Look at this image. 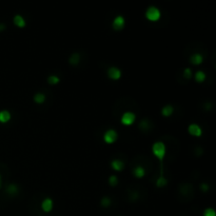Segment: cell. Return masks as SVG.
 Returning a JSON list of instances; mask_svg holds the SVG:
<instances>
[{
	"instance_id": "23",
	"label": "cell",
	"mask_w": 216,
	"mask_h": 216,
	"mask_svg": "<svg viewBox=\"0 0 216 216\" xmlns=\"http://www.w3.org/2000/svg\"><path fill=\"white\" fill-rule=\"evenodd\" d=\"M112 204V199L109 197V196H103V197L100 199V206L102 208H109V207Z\"/></svg>"
},
{
	"instance_id": "7",
	"label": "cell",
	"mask_w": 216,
	"mask_h": 216,
	"mask_svg": "<svg viewBox=\"0 0 216 216\" xmlns=\"http://www.w3.org/2000/svg\"><path fill=\"white\" fill-rule=\"evenodd\" d=\"M188 133L193 137H201L203 136V129L197 123H190L188 127Z\"/></svg>"
},
{
	"instance_id": "12",
	"label": "cell",
	"mask_w": 216,
	"mask_h": 216,
	"mask_svg": "<svg viewBox=\"0 0 216 216\" xmlns=\"http://www.w3.org/2000/svg\"><path fill=\"white\" fill-rule=\"evenodd\" d=\"M111 168H112L114 171L116 172H121L124 169V167H126V164L121 159H113L112 161H111L110 163Z\"/></svg>"
},
{
	"instance_id": "28",
	"label": "cell",
	"mask_w": 216,
	"mask_h": 216,
	"mask_svg": "<svg viewBox=\"0 0 216 216\" xmlns=\"http://www.w3.org/2000/svg\"><path fill=\"white\" fill-rule=\"evenodd\" d=\"M199 188H200V190L203 192H208L209 191V189H210V187H209V184L207 183H200V186H199Z\"/></svg>"
},
{
	"instance_id": "2",
	"label": "cell",
	"mask_w": 216,
	"mask_h": 216,
	"mask_svg": "<svg viewBox=\"0 0 216 216\" xmlns=\"http://www.w3.org/2000/svg\"><path fill=\"white\" fill-rule=\"evenodd\" d=\"M144 17L147 20L151 22H157L161 18V11L155 5H150L144 12Z\"/></svg>"
},
{
	"instance_id": "5",
	"label": "cell",
	"mask_w": 216,
	"mask_h": 216,
	"mask_svg": "<svg viewBox=\"0 0 216 216\" xmlns=\"http://www.w3.org/2000/svg\"><path fill=\"white\" fill-rule=\"evenodd\" d=\"M124 27H126V18L123 15H117L113 19L112 21V29L114 31H119L123 30Z\"/></svg>"
},
{
	"instance_id": "14",
	"label": "cell",
	"mask_w": 216,
	"mask_h": 216,
	"mask_svg": "<svg viewBox=\"0 0 216 216\" xmlns=\"http://www.w3.org/2000/svg\"><path fill=\"white\" fill-rule=\"evenodd\" d=\"M174 111H175L174 107H173L172 104H166V106H163L161 108L160 113L163 117H171V116L174 114Z\"/></svg>"
},
{
	"instance_id": "15",
	"label": "cell",
	"mask_w": 216,
	"mask_h": 216,
	"mask_svg": "<svg viewBox=\"0 0 216 216\" xmlns=\"http://www.w3.org/2000/svg\"><path fill=\"white\" fill-rule=\"evenodd\" d=\"M190 62L193 65H199L203 62V56L200 53H194L190 57Z\"/></svg>"
},
{
	"instance_id": "22",
	"label": "cell",
	"mask_w": 216,
	"mask_h": 216,
	"mask_svg": "<svg viewBox=\"0 0 216 216\" xmlns=\"http://www.w3.org/2000/svg\"><path fill=\"white\" fill-rule=\"evenodd\" d=\"M156 187L157 188H164V187H167L168 186V178L167 177H164L163 175H160L159 177L157 178V180H156Z\"/></svg>"
},
{
	"instance_id": "8",
	"label": "cell",
	"mask_w": 216,
	"mask_h": 216,
	"mask_svg": "<svg viewBox=\"0 0 216 216\" xmlns=\"http://www.w3.org/2000/svg\"><path fill=\"white\" fill-rule=\"evenodd\" d=\"M40 207H41V210L44 213H50L54 209V201L52 198L45 197L44 199L41 201Z\"/></svg>"
},
{
	"instance_id": "30",
	"label": "cell",
	"mask_w": 216,
	"mask_h": 216,
	"mask_svg": "<svg viewBox=\"0 0 216 216\" xmlns=\"http://www.w3.org/2000/svg\"><path fill=\"white\" fill-rule=\"evenodd\" d=\"M2 183H3V181H2V176L0 174V190H1V188H2Z\"/></svg>"
},
{
	"instance_id": "6",
	"label": "cell",
	"mask_w": 216,
	"mask_h": 216,
	"mask_svg": "<svg viewBox=\"0 0 216 216\" xmlns=\"http://www.w3.org/2000/svg\"><path fill=\"white\" fill-rule=\"evenodd\" d=\"M107 75L111 80L116 81V80H119V79L121 78V76H123V72H121V70L117 67H110L107 71Z\"/></svg>"
},
{
	"instance_id": "11",
	"label": "cell",
	"mask_w": 216,
	"mask_h": 216,
	"mask_svg": "<svg viewBox=\"0 0 216 216\" xmlns=\"http://www.w3.org/2000/svg\"><path fill=\"white\" fill-rule=\"evenodd\" d=\"M13 22L17 28H19V29H23V28H25V25H27V20H25L24 17L20 15V14H16V15H14Z\"/></svg>"
},
{
	"instance_id": "16",
	"label": "cell",
	"mask_w": 216,
	"mask_h": 216,
	"mask_svg": "<svg viewBox=\"0 0 216 216\" xmlns=\"http://www.w3.org/2000/svg\"><path fill=\"white\" fill-rule=\"evenodd\" d=\"M33 101L35 102L36 104H43L44 102L47 101V95L42 92H37L34 94Z\"/></svg>"
},
{
	"instance_id": "4",
	"label": "cell",
	"mask_w": 216,
	"mask_h": 216,
	"mask_svg": "<svg viewBox=\"0 0 216 216\" xmlns=\"http://www.w3.org/2000/svg\"><path fill=\"white\" fill-rule=\"evenodd\" d=\"M136 120V114L132 111H128V112H124L120 117V123L121 124L126 127H130L132 126L133 123H135Z\"/></svg>"
},
{
	"instance_id": "13",
	"label": "cell",
	"mask_w": 216,
	"mask_h": 216,
	"mask_svg": "<svg viewBox=\"0 0 216 216\" xmlns=\"http://www.w3.org/2000/svg\"><path fill=\"white\" fill-rule=\"evenodd\" d=\"M139 130L143 131V133H147L149 132V131H151V129L153 128V123H151V120H149V119H143V120L139 123Z\"/></svg>"
},
{
	"instance_id": "3",
	"label": "cell",
	"mask_w": 216,
	"mask_h": 216,
	"mask_svg": "<svg viewBox=\"0 0 216 216\" xmlns=\"http://www.w3.org/2000/svg\"><path fill=\"white\" fill-rule=\"evenodd\" d=\"M102 139H103L104 143L107 144H113L116 143L118 139V133L117 131L114 129H109L107 130L106 132L103 133V136H102Z\"/></svg>"
},
{
	"instance_id": "26",
	"label": "cell",
	"mask_w": 216,
	"mask_h": 216,
	"mask_svg": "<svg viewBox=\"0 0 216 216\" xmlns=\"http://www.w3.org/2000/svg\"><path fill=\"white\" fill-rule=\"evenodd\" d=\"M193 74H192V70L190 69V68H186V69L183 70V77L187 79V80H190V79L192 78Z\"/></svg>"
},
{
	"instance_id": "17",
	"label": "cell",
	"mask_w": 216,
	"mask_h": 216,
	"mask_svg": "<svg viewBox=\"0 0 216 216\" xmlns=\"http://www.w3.org/2000/svg\"><path fill=\"white\" fill-rule=\"evenodd\" d=\"M81 61V56L80 54H79L78 52H75L73 54H71L70 57H69V63L71 65H73V67H76V65H78L79 63H80Z\"/></svg>"
},
{
	"instance_id": "21",
	"label": "cell",
	"mask_w": 216,
	"mask_h": 216,
	"mask_svg": "<svg viewBox=\"0 0 216 216\" xmlns=\"http://www.w3.org/2000/svg\"><path fill=\"white\" fill-rule=\"evenodd\" d=\"M206 78H207V75L203 71H197V72L194 74V79L197 83H203V82L206 80Z\"/></svg>"
},
{
	"instance_id": "20",
	"label": "cell",
	"mask_w": 216,
	"mask_h": 216,
	"mask_svg": "<svg viewBox=\"0 0 216 216\" xmlns=\"http://www.w3.org/2000/svg\"><path fill=\"white\" fill-rule=\"evenodd\" d=\"M47 81L51 86H56V84H58L60 82V77L58 75H56V74H51V75L48 76Z\"/></svg>"
},
{
	"instance_id": "19",
	"label": "cell",
	"mask_w": 216,
	"mask_h": 216,
	"mask_svg": "<svg viewBox=\"0 0 216 216\" xmlns=\"http://www.w3.org/2000/svg\"><path fill=\"white\" fill-rule=\"evenodd\" d=\"M147 174L146 169L143 166H136L134 169H133V175L135 176L136 178H143Z\"/></svg>"
},
{
	"instance_id": "10",
	"label": "cell",
	"mask_w": 216,
	"mask_h": 216,
	"mask_svg": "<svg viewBox=\"0 0 216 216\" xmlns=\"http://www.w3.org/2000/svg\"><path fill=\"white\" fill-rule=\"evenodd\" d=\"M19 191H20V188L17 183H10L8 186H7L5 188V192H7V194L8 196H17L19 194Z\"/></svg>"
},
{
	"instance_id": "27",
	"label": "cell",
	"mask_w": 216,
	"mask_h": 216,
	"mask_svg": "<svg viewBox=\"0 0 216 216\" xmlns=\"http://www.w3.org/2000/svg\"><path fill=\"white\" fill-rule=\"evenodd\" d=\"M129 198H130V200H132V201L137 200L139 198V193L137 191H131L129 193Z\"/></svg>"
},
{
	"instance_id": "29",
	"label": "cell",
	"mask_w": 216,
	"mask_h": 216,
	"mask_svg": "<svg viewBox=\"0 0 216 216\" xmlns=\"http://www.w3.org/2000/svg\"><path fill=\"white\" fill-rule=\"evenodd\" d=\"M7 29V25L3 22H0V32H3V31Z\"/></svg>"
},
{
	"instance_id": "9",
	"label": "cell",
	"mask_w": 216,
	"mask_h": 216,
	"mask_svg": "<svg viewBox=\"0 0 216 216\" xmlns=\"http://www.w3.org/2000/svg\"><path fill=\"white\" fill-rule=\"evenodd\" d=\"M179 193L181 195L183 194V196H188L189 198H191L193 194H194V190H193L192 184L190 183H183L180 184L179 187Z\"/></svg>"
},
{
	"instance_id": "24",
	"label": "cell",
	"mask_w": 216,
	"mask_h": 216,
	"mask_svg": "<svg viewBox=\"0 0 216 216\" xmlns=\"http://www.w3.org/2000/svg\"><path fill=\"white\" fill-rule=\"evenodd\" d=\"M108 181H109V184L111 187H116L119 183L118 177L116 175H111L109 177V179H108Z\"/></svg>"
},
{
	"instance_id": "25",
	"label": "cell",
	"mask_w": 216,
	"mask_h": 216,
	"mask_svg": "<svg viewBox=\"0 0 216 216\" xmlns=\"http://www.w3.org/2000/svg\"><path fill=\"white\" fill-rule=\"evenodd\" d=\"M203 216H216V211L213 208H207L203 210Z\"/></svg>"
},
{
	"instance_id": "1",
	"label": "cell",
	"mask_w": 216,
	"mask_h": 216,
	"mask_svg": "<svg viewBox=\"0 0 216 216\" xmlns=\"http://www.w3.org/2000/svg\"><path fill=\"white\" fill-rule=\"evenodd\" d=\"M152 153L160 163H163L164 157L167 155V146L163 141H155L152 144Z\"/></svg>"
},
{
	"instance_id": "18",
	"label": "cell",
	"mask_w": 216,
	"mask_h": 216,
	"mask_svg": "<svg viewBox=\"0 0 216 216\" xmlns=\"http://www.w3.org/2000/svg\"><path fill=\"white\" fill-rule=\"evenodd\" d=\"M12 119V114L8 110L0 111V123H8Z\"/></svg>"
}]
</instances>
